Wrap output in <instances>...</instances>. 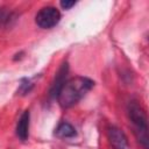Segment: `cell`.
Masks as SVG:
<instances>
[{
  "mask_svg": "<svg viewBox=\"0 0 149 149\" xmlns=\"http://www.w3.org/2000/svg\"><path fill=\"white\" fill-rule=\"evenodd\" d=\"M29 121L30 113L29 111H24L16 123V136L21 141H27L29 137Z\"/></svg>",
  "mask_w": 149,
  "mask_h": 149,
  "instance_id": "6",
  "label": "cell"
},
{
  "mask_svg": "<svg viewBox=\"0 0 149 149\" xmlns=\"http://www.w3.org/2000/svg\"><path fill=\"white\" fill-rule=\"evenodd\" d=\"M74 5H76V1H68V0L61 1V7H62L63 9H70V8H72Z\"/></svg>",
  "mask_w": 149,
  "mask_h": 149,
  "instance_id": "10",
  "label": "cell"
},
{
  "mask_svg": "<svg viewBox=\"0 0 149 149\" xmlns=\"http://www.w3.org/2000/svg\"><path fill=\"white\" fill-rule=\"evenodd\" d=\"M31 87H33V84L30 83V80L27 79V78H23L21 80V84H20V87H19L17 92H20V94L24 95V94H27V93L30 92Z\"/></svg>",
  "mask_w": 149,
  "mask_h": 149,
  "instance_id": "8",
  "label": "cell"
},
{
  "mask_svg": "<svg viewBox=\"0 0 149 149\" xmlns=\"http://www.w3.org/2000/svg\"><path fill=\"white\" fill-rule=\"evenodd\" d=\"M107 136L113 149H129L127 136L120 128L111 126L107 130Z\"/></svg>",
  "mask_w": 149,
  "mask_h": 149,
  "instance_id": "4",
  "label": "cell"
},
{
  "mask_svg": "<svg viewBox=\"0 0 149 149\" xmlns=\"http://www.w3.org/2000/svg\"><path fill=\"white\" fill-rule=\"evenodd\" d=\"M55 134H56V136H58L61 139H71L77 135V132H76L74 127L72 125H70L69 122H61L58 125V127L56 128Z\"/></svg>",
  "mask_w": 149,
  "mask_h": 149,
  "instance_id": "7",
  "label": "cell"
},
{
  "mask_svg": "<svg viewBox=\"0 0 149 149\" xmlns=\"http://www.w3.org/2000/svg\"><path fill=\"white\" fill-rule=\"evenodd\" d=\"M93 85L94 81L87 77H73L65 81L56 99L62 108H70L79 102V100L93 87Z\"/></svg>",
  "mask_w": 149,
  "mask_h": 149,
  "instance_id": "1",
  "label": "cell"
},
{
  "mask_svg": "<svg viewBox=\"0 0 149 149\" xmlns=\"http://www.w3.org/2000/svg\"><path fill=\"white\" fill-rule=\"evenodd\" d=\"M61 21V13L56 7L47 6L38 10L35 16L36 24L42 29H50Z\"/></svg>",
  "mask_w": 149,
  "mask_h": 149,
  "instance_id": "3",
  "label": "cell"
},
{
  "mask_svg": "<svg viewBox=\"0 0 149 149\" xmlns=\"http://www.w3.org/2000/svg\"><path fill=\"white\" fill-rule=\"evenodd\" d=\"M9 19H10V14L8 13V10H6V8L3 7H0V27L7 23Z\"/></svg>",
  "mask_w": 149,
  "mask_h": 149,
  "instance_id": "9",
  "label": "cell"
},
{
  "mask_svg": "<svg viewBox=\"0 0 149 149\" xmlns=\"http://www.w3.org/2000/svg\"><path fill=\"white\" fill-rule=\"evenodd\" d=\"M127 113L139 143L143 147V149H148V121L144 109L137 101L132 100L128 104Z\"/></svg>",
  "mask_w": 149,
  "mask_h": 149,
  "instance_id": "2",
  "label": "cell"
},
{
  "mask_svg": "<svg viewBox=\"0 0 149 149\" xmlns=\"http://www.w3.org/2000/svg\"><path fill=\"white\" fill-rule=\"evenodd\" d=\"M68 72H69V65H68V63L65 62V63H63V64L61 65L59 70H58L57 73H56V77H55V79H54V81H52V84H51V86H50V91H49L50 98H52V99H56V98H57V95H58L61 88L63 87V85H64L65 81H66Z\"/></svg>",
  "mask_w": 149,
  "mask_h": 149,
  "instance_id": "5",
  "label": "cell"
}]
</instances>
